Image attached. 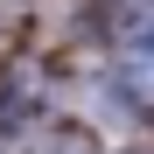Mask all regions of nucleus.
<instances>
[{"instance_id": "obj_1", "label": "nucleus", "mask_w": 154, "mask_h": 154, "mask_svg": "<svg viewBox=\"0 0 154 154\" xmlns=\"http://www.w3.org/2000/svg\"><path fill=\"white\" fill-rule=\"evenodd\" d=\"M112 84H119V98H133L140 112H154V35H140V42H126V49H119Z\"/></svg>"}]
</instances>
